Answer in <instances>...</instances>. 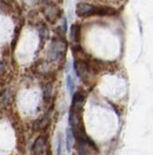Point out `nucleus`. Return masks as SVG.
Wrapping results in <instances>:
<instances>
[{
	"label": "nucleus",
	"instance_id": "nucleus-6",
	"mask_svg": "<svg viewBox=\"0 0 153 155\" xmlns=\"http://www.w3.org/2000/svg\"><path fill=\"white\" fill-rule=\"evenodd\" d=\"M85 102V94L81 91H76L73 94V101H72V107L76 109H81Z\"/></svg>",
	"mask_w": 153,
	"mask_h": 155
},
{
	"label": "nucleus",
	"instance_id": "nucleus-8",
	"mask_svg": "<svg viewBox=\"0 0 153 155\" xmlns=\"http://www.w3.org/2000/svg\"><path fill=\"white\" fill-rule=\"evenodd\" d=\"M8 98H10V95H8V91L5 90L0 94V105H6L8 103Z\"/></svg>",
	"mask_w": 153,
	"mask_h": 155
},
{
	"label": "nucleus",
	"instance_id": "nucleus-11",
	"mask_svg": "<svg viewBox=\"0 0 153 155\" xmlns=\"http://www.w3.org/2000/svg\"><path fill=\"white\" fill-rule=\"evenodd\" d=\"M67 87H68L70 92H72V94H73V91H74V82H73V78L71 77L70 75L67 76Z\"/></svg>",
	"mask_w": 153,
	"mask_h": 155
},
{
	"label": "nucleus",
	"instance_id": "nucleus-9",
	"mask_svg": "<svg viewBox=\"0 0 153 155\" xmlns=\"http://www.w3.org/2000/svg\"><path fill=\"white\" fill-rule=\"evenodd\" d=\"M20 31H21V25L19 24V25L15 26V28H14V37H13V40H12V48H14L17 40L19 38V36H20Z\"/></svg>",
	"mask_w": 153,
	"mask_h": 155
},
{
	"label": "nucleus",
	"instance_id": "nucleus-7",
	"mask_svg": "<svg viewBox=\"0 0 153 155\" xmlns=\"http://www.w3.org/2000/svg\"><path fill=\"white\" fill-rule=\"evenodd\" d=\"M52 94H53V85L52 84H45L44 87V98L45 101H50L52 97Z\"/></svg>",
	"mask_w": 153,
	"mask_h": 155
},
{
	"label": "nucleus",
	"instance_id": "nucleus-4",
	"mask_svg": "<svg viewBox=\"0 0 153 155\" xmlns=\"http://www.w3.org/2000/svg\"><path fill=\"white\" fill-rule=\"evenodd\" d=\"M45 146H46V139L45 136H39L38 139L34 141L33 144V148H32V152L34 155H42L44 150H45Z\"/></svg>",
	"mask_w": 153,
	"mask_h": 155
},
{
	"label": "nucleus",
	"instance_id": "nucleus-2",
	"mask_svg": "<svg viewBox=\"0 0 153 155\" xmlns=\"http://www.w3.org/2000/svg\"><path fill=\"white\" fill-rule=\"evenodd\" d=\"M76 13L79 17H92L95 15V6L87 2H79L76 7Z\"/></svg>",
	"mask_w": 153,
	"mask_h": 155
},
{
	"label": "nucleus",
	"instance_id": "nucleus-5",
	"mask_svg": "<svg viewBox=\"0 0 153 155\" xmlns=\"http://www.w3.org/2000/svg\"><path fill=\"white\" fill-rule=\"evenodd\" d=\"M70 36H71V40L74 44H78L80 41V36H81V26H80V24L76 23V24H73L71 26Z\"/></svg>",
	"mask_w": 153,
	"mask_h": 155
},
{
	"label": "nucleus",
	"instance_id": "nucleus-10",
	"mask_svg": "<svg viewBox=\"0 0 153 155\" xmlns=\"http://www.w3.org/2000/svg\"><path fill=\"white\" fill-rule=\"evenodd\" d=\"M72 135H73L72 130H71V128H68V129H67V133H66V142H67V149H68V150H70L71 147H72Z\"/></svg>",
	"mask_w": 153,
	"mask_h": 155
},
{
	"label": "nucleus",
	"instance_id": "nucleus-12",
	"mask_svg": "<svg viewBox=\"0 0 153 155\" xmlns=\"http://www.w3.org/2000/svg\"><path fill=\"white\" fill-rule=\"evenodd\" d=\"M40 2L44 5V4H46V2H48V0H40Z\"/></svg>",
	"mask_w": 153,
	"mask_h": 155
},
{
	"label": "nucleus",
	"instance_id": "nucleus-1",
	"mask_svg": "<svg viewBox=\"0 0 153 155\" xmlns=\"http://www.w3.org/2000/svg\"><path fill=\"white\" fill-rule=\"evenodd\" d=\"M42 14L45 17V19L51 23L54 24L60 17H61V10L58 7V5L52 4V2H46L42 5Z\"/></svg>",
	"mask_w": 153,
	"mask_h": 155
},
{
	"label": "nucleus",
	"instance_id": "nucleus-3",
	"mask_svg": "<svg viewBox=\"0 0 153 155\" xmlns=\"http://www.w3.org/2000/svg\"><path fill=\"white\" fill-rule=\"evenodd\" d=\"M74 70H76L78 77L83 78V79H85L89 74V64L84 59H76V62H74Z\"/></svg>",
	"mask_w": 153,
	"mask_h": 155
}]
</instances>
